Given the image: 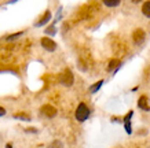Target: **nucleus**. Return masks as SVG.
Here are the masks:
<instances>
[{"label": "nucleus", "instance_id": "obj_1", "mask_svg": "<svg viewBox=\"0 0 150 148\" xmlns=\"http://www.w3.org/2000/svg\"><path fill=\"white\" fill-rule=\"evenodd\" d=\"M91 115V110L90 107L87 106L86 103H79L77 108H76V111H74V118H76V121L77 122H86L88 118Z\"/></svg>", "mask_w": 150, "mask_h": 148}, {"label": "nucleus", "instance_id": "obj_2", "mask_svg": "<svg viewBox=\"0 0 150 148\" xmlns=\"http://www.w3.org/2000/svg\"><path fill=\"white\" fill-rule=\"evenodd\" d=\"M58 81L61 85L66 86V88H70L74 84V74H73V72L70 69H65L64 72L59 73Z\"/></svg>", "mask_w": 150, "mask_h": 148}, {"label": "nucleus", "instance_id": "obj_3", "mask_svg": "<svg viewBox=\"0 0 150 148\" xmlns=\"http://www.w3.org/2000/svg\"><path fill=\"white\" fill-rule=\"evenodd\" d=\"M40 45L43 47V49H46L47 52H55L57 48H58V45L54 41V39L52 37H47V36L40 39Z\"/></svg>", "mask_w": 150, "mask_h": 148}, {"label": "nucleus", "instance_id": "obj_4", "mask_svg": "<svg viewBox=\"0 0 150 148\" xmlns=\"http://www.w3.org/2000/svg\"><path fill=\"white\" fill-rule=\"evenodd\" d=\"M40 114H41V117L47 118V119H52V118L57 117L58 111H57V108L52 104H44L40 108Z\"/></svg>", "mask_w": 150, "mask_h": 148}, {"label": "nucleus", "instance_id": "obj_5", "mask_svg": "<svg viewBox=\"0 0 150 148\" xmlns=\"http://www.w3.org/2000/svg\"><path fill=\"white\" fill-rule=\"evenodd\" d=\"M146 40V33L143 29H135L132 33V41L135 45H141L143 44V41Z\"/></svg>", "mask_w": 150, "mask_h": 148}, {"label": "nucleus", "instance_id": "obj_6", "mask_svg": "<svg viewBox=\"0 0 150 148\" xmlns=\"http://www.w3.org/2000/svg\"><path fill=\"white\" fill-rule=\"evenodd\" d=\"M52 19V14H51L50 10H46L44 11V14L40 17V19L37 21V22H35V27H43L46 26L47 23H50V21Z\"/></svg>", "mask_w": 150, "mask_h": 148}, {"label": "nucleus", "instance_id": "obj_7", "mask_svg": "<svg viewBox=\"0 0 150 148\" xmlns=\"http://www.w3.org/2000/svg\"><path fill=\"white\" fill-rule=\"evenodd\" d=\"M132 117H134V111H132V110H129L127 115L123 118L124 129H125V132H127V135H132V122H131Z\"/></svg>", "mask_w": 150, "mask_h": 148}, {"label": "nucleus", "instance_id": "obj_8", "mask_svg": "<svg viewBox=\"0 0 150 148\" xmlns=\"http://www.w3.org/2000/svg\"><path fill=\"white\" fill-rule=\"evenodd\" d=\"M123 66V63H121V60L120 59H110L109 63H108V72H112V73H117L118 69Z\"/></svg>", "mask_w": 150, "mask_h": 148}, {"label": "nucleus", "instance_id": "obj_9", "mask_svg": "<svg viewBox=\"0 0 150 148\" xmlns=\"http://www.w3.org/2000/svg\"><path fill=\"white\" fill-rule=\"evenodd\" d=\"M138 108H141L142 111H150L149 99H147L146 95H142L141 97L138 99Z\"/></svg>", "mask_w": 150, "mask_h": 148}, {"label": "nucleus", "instance_id": "obj_10", "mask_svg": "<svg viewBox=\"0 0 150 148\" xmlns=\"http://www.w3.org/2000/svg\"><path fill=\"white\" fill-rule=\"evenodd\" d=\"M25 34V30H21V32H17V33H11V34H8V36L4 37V40L7 41V43H11V41H15L18 40L21 36H23Z\"/></svg>", "mask_w": 150, "mask_h": 148}, {"label": "nucleus", "instance_id": "obj_11", "mask_svg": "<svg viewBox=\"0 0 150 148\" xmlns=\"http://www.w3.org/2000/svg\"><path fill=\"white\" fill-rule=\"evenodd\" d=\"M57 32H58L57 26H55L54 23H51V25H48V26L46 27V30H44V34H46L47 37H54L55 34H57Z\"/></svg>", "mask_w": 150, "mask_h": 148}, {"label": "nucleus", "instance_id": "obj_12", "mask_svg": "<svg viewBox=\"0 0 150 148\" xmlns=\"http://www.w3.org/2000/svg\"><path fill=\"white\" fill-rule=\"evenodd\" d=\"M105 84V80H99V81H96V82H94L91 86H90V93H96L98 90L102 88V85Z\"/></svg>", "mask_w": 150, "mask_h": 148}, {"label": "nucleus", "instance_id": "obj_13", "mask_svg": "<svg viewBox=\"0 0 150 148\" xmlns=\"http://www.w3.org/2000/svg\"><path fill=\"white\" fill-rule=\"evenodd\" d=\"M14 119H19V121H25V122H30L32 121V118L30 115H28L25 112H17V114H14L13 115Z\"/></svg>", "mask_w": 150, "mask_h": 148}, {"label": "nucleus", "instance_id": "obj_14", "mask_svg": "<svg viewBox=\"0 0 150 148\" xmlns=\"http://www.w3.org/2000/svg\"><path fill=\"white\" fill-rule=\"evenodd\" d=\"M102 3H103L106 7H109V8H113V7H117V6H120L121 0H102Z\"/></svg>", "mask_w": 150, "mask_h": 148}, {"label": "nucleus", "instance_id": "obj_15", "mask_svg": "<svg viewBox=\"0 0 150 148\" xmlns=\"http://www.w3.org/2000/svg\"><path fill=\"white\" fill-rule=\"evenodd\" d=\"M142 14L145 15L146 18L150 19V0L143 3V6H142Z\"/></svg>", "mask_w": 150, "mask_h": 148}, {"label": "nucleus", "instance_id": "obj_16", "mask_svg": "<svg viewBox=\"0 0 150 148\" xmlns=\"http://www.w3.org/2000/svg\"><path fill=\"white\" fill-rule=\"evenodd\" d=\"M47 148H65V145L61 140H52V141L47 145Z\"/></svg>", "mask_w": 150, "mask_h": 148}, {"label": "nucleus", "instance_id": "obj_17", "mask_svg": "<svg viewBox=\"0 0 150 148\" xmlns=\"http://www.w3.org/2000/svg\"><path fill=\"white\" fill-rule=\"evenodd\" d=\"M25 132H26V133H32V135L39 133V130H37L36 128H26V129H25Z\"/></svg>", "mask_w": 150, "mask_h": 148}, {"label": "nucleus", "instance_id": "obj_18", "mask_svg": "<svg viewBox=\"0 0 150 148\" xmlns=\"http://www.w3.org/2000/svg\"><path fill=\"white\" fill-rule=\"evenodd\" d=\"M6 112H7V111H6V108L0 106V117H4V115H6Z\"/></svg>", "mask_w": 150, "mask_h": 148}, {"label": "nucleus", "instance_id": "obj_19", "mask_svg": "<svg viewBox=\"0 0 150 148\" xmlns=\"http://www.w3.org/2000/svg\"><path fill=\"white\" fill-rule=\"evenodd\" d=\"M112 122H121V119H120V118H117V117H113V118H112Z\"/></svg>", "mask_w": 150, "mask_h": 148}, {"label": "nucleus", "instance_id": "obj_20", "mask_svg": "<svg viewBox=\"0 0 150 148\" xmlns=\"http://www.w3.org/2000/svg\"><path fill=\"white\" fill-rule=\"evenodd\" d=\"M6 148H13V144H11V143H7V144H6Z\"/></svg>", "mask_w": 150, "mask_h": 148}, {"label": "nucleus", "instance_id": "obj_21", "mask_svg": "<svg viewBox=\"0 0 150 148\" xmlns=\"http://www.w3.org/2000/svg\"><path fill=\"white\" fill-rule=\"evenodd\" d=\"M15 1H18V0H8V4H13V3H15Z\"/></svg>", "mask_w": 150, "mask_h": 148}, {"label": "nucleus", "instance_id": "obj_22", "mask_svg": "<svg viewBox=\"0 0 150 148\" xmlns=\"http://www.w3.org/2000/svg\"><path fill=\"white\" fill-rule=\"evenodd\" d=\"M138 1H141V0H132V3H138Z\"/></svg>", "mask_w": 150, "mask_h": 148}]
</instances>
